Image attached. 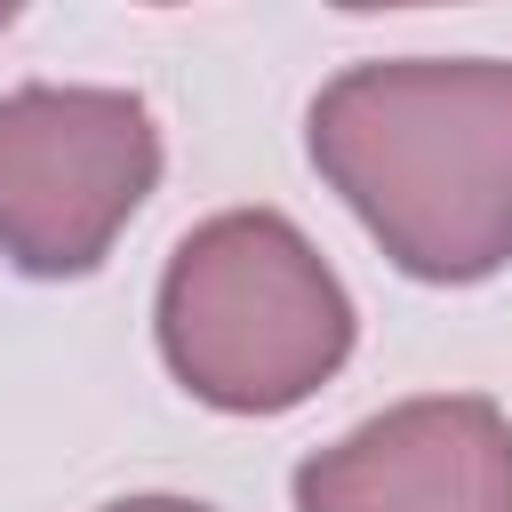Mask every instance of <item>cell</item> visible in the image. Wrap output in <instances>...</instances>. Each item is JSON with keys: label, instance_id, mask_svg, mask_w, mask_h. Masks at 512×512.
Masks as SVG:
<instances>
[{"label": "cell", "instance_id": "cell-2", "mask_svg": "<svg viewBox=\"0 0 512 512\" xmlns=\"http://www.w3.org/2000/svg\"><path fill=\"white\" fill-rule=\"evenodd\" d=\"M152 328L192 400L224 416H280L344 368L352 296L280 208H224L176 240Z\"/></svg>", "mask_w": 512, "mask_h": 512}, {"label": "cell", "instance_id": "cell-3", "mask_svg": "<svg viewBox=\"0 0 512 512\" xmlns=\"http://www.w3.org/2000/svg\"><path fill=\"white\" fill-rule=\"evenodd\" d=\"M160 184V128L128 88L32 80L0 96V256L32 280H80L112 256Z\"/></svg>", "mask_w": 512, "mask_h": 512}, {"label": "cell", "instance_id": "cell-1", "mask_svg": "<svg viewBox=\"0 0 512 512\" xmlns=\"http://www.w3.org/2000/svg\"><path fill=\"white\" fill-rule=\"evenodd\" d=\"M312 168L408 280H488L512 264V64L376 56L312 96Z\"/></svg>", "mask_w": 512, "mask_h": 512}, {"label": "cell", "instance_id": "cell-4", "mask_svg": "<svg viewBox=\"0 0 512 512\" xmlns=\"http://www.w3.org/2000/svg\"><path fill=\"white\" fill-rule=\"evenodd\" d=\"M296 512H512V416L480 392L400 400L296 464Z\"/></svg>", "mask_w": 512, "mask_h": 512}, {"label": "cell", "instance_id": "cell-6", "mask_svg": "<svg viewBox=\"0 0 512 512\" xmlns=\"http://www.w3.org/2000/svg\"><path fill=\"white\" fill-rule=\"evenodd\" d=\"M8 16H16V8H8V0H0V32H8Z\"/></svg>", "mask_w": 512, "mask_h": 512}, {"label": "cell", "instance_id": "cell-5", "mask_svg": "<svg viewBox=\"0 0 512 512\" xmlns=\"http://www.w3.org/2000/svg\"><path fill=\"white\" fill-rule=\"evenodd\" d=\"M104 512H208V504H192V496H120Z\"/></svg>", "mask_w": 512, "mask_h": 512}]
</instances>
